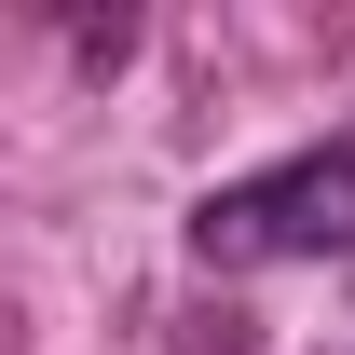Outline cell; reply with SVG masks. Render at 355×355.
Returning a JSON list of instances; mask_svg holds the SVG:
<instances>
[{"mask_svg":"<svg viewBox=\"0 0 355 355\" xmlns=\"http://www.w3.org/2000/svg\"><path fill=\"white\" fill-rule=\"evenodd\" d=\"M355 246V123L287 150L260 178H219L191 205V260L205 273H260V260H342Z\"/></svg>","mask_w":355,"mask_h":355,"instance_id":"6da1fadb","label":"cell"}]
</instances>
